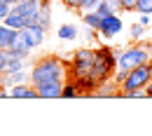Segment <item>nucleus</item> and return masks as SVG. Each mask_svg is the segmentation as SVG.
Instances as JSON below:
<instances>
[{
  "mask_svg": "<svg viewBox=\"0 0 152 136\" xmlns=\"http://www.w3.org/2000/svg\"><path fill=\"white\" fill-rule=\"evenodd\" d=\"M150 63H152V61H150Z\"/></svg>",
  "mask_w": 152,
  "mask_h": 136,
  "instance_id": "nucleus-34",
  "label": "nucleus"
},
{
  "mask_svg": "<svg viewBox=\"0 0 152 136\" xmlns=\"http://www.w3.org/2000/svg\"><path fill=\"white\" fill-rule=\"evenodd\" d=\"M150 80H152V63L148 61V63H140V66H136V68H131V71L126 73L124 82L119 85V92H129V89H145Z\"/></svg>",
  "mask_w": 152,
  "mask_h": 136,
  "instance_id": "nucleus-5",
  "label": "nucleus"
},
{
  "mask_svg": "<svg viewBox=\"0 0 152 136\" xmlns=\"http://www.w3.org/2000/svg\"><path fill=\"white\" fill-rule=\"evenodd\" d=\"M68 63L58 57H42L31 66V82L33 85H45V82H66Z\"/></svg>",
  "mask_w": 152,
  "mask_h": 136,
  "instance_id": "nucleus-1",
  "label": "nucleus"
},
{
  "mask_svg": "<svg viewBox=\"0 0 152 136\" xmlns=\"http://www.w3.org/2000/svg\"><path fill=\"white\" fill-rule=\"evenodd\" d=\"M91 96H96V99H108V96H119V82L117 80H103L101 85H98V89H96Z\"/></svg>",
  "mask_w": 152,
  "mask_h": 136,
  "instance_id": "nucleus-10",
  "label": "nucleus"
},
{
  "mask_svg": "<svg viewBox=\"0 0 152 136\" xmlns=\"http://www.w3.org/2000/svg\"><path fill=\"white\" fill-rule=\"evenodd\" d=\"M12 2H19V0H12Z\"/></svg>",
  "mask_w": 152,
  "mask_h": 136,
  "instance_id": "nucleus-31",
  "label": "nucleus"
},
{
  "mask_svg": "<svg viewBox=\"0 0 152 136\" xmlns=\"http://www.w3.org/2000/svg\"><path fill=\"white\" fill-rule=\"evenodd\" d=\"M0 85H2V82H0Z\"/></svg>",
  "mask_w": 152,
  "mask_h": 136,
  "instance_id": "nucleus-33",
  "label": "nucleus"
},
{
  "mask_svg": "<svg viewBox=\"0 0 152 136\" xmlns=\"http://www.w3.org/2000/svg\"><path fill=\"white\" fill-rule=\"evenodd\" d=\"M61 2H63L68 10H75V12L80 10V5H82V0H61Z\"/></svg>",
  "mask_w": 152,
  "mask_h": 136,
  "instance_id": "nucleus-26",
  "label": "nucleus"
},
{
  "mask_svg": "<svg viewBox=\"0 0 152 136\" xmlns=\"http://www.w3.org/2000/svg\"><path fill=\"white\" fill-rule=\"evenodd\" d=\"M98 2H101V0H82V5H80V10H77V12H80V17H82L84 12L96 10V7H98Z\"/></svg>",
  "mask_w": 152,
  "mask_h": 136,
  "instance_id": "nucleus-21",
  "label": "nucleus"
},
{
  "mask_svg": "<svg viewBox=\"0 0 152 136\" xmlns=\"http://www.w3.org/2000/svg\"><path fill=\"white\" fill-rule=\"evenodd\" d=\"M0 78H2V73H0Z\"/></svg>",
  "mask_w": 152,
  "mask_h": 136,
  "instance_id": "nucleus-32",
  "label": "nucleus"
},
{
  "mask_svg": "<svg viewBox=\"0 0 152 136\" xmlns=\"http://www.w3.org/2000/svg\"><path fill=\"white\" fill-rule=\"evenodd\" d=\"M17 28H10L7 24H2L0 21V47L2 49H10L12 45H14V38H17Z\"/></svg>",
  "mask_w": 152,
  "mask_h": 136,
  "instance_id": "nucleus-13",
  "label": "nucleus"
},
{
  "mask_svg": "<svg viewBox=\"0 0 152 136\" xmlns=\"http://www.w3.org/2000/svg\"><path fill=\"white\" fill-rule=\"evenodd\" d=\"M101 21H103V17H101L96 10L82 14V24H84V26H91V28H96V31H101Z\"/></svg>",
  "mask_w": 152,
  "mask_h": 136,
  "instance_id": "nucleus-17",
  "label": "nucleus"
},
{
  "mask_svg": "<svg viewBox=\"0 0 152 136\" xmlns=\"http://www.w3.org/2000/svg\"><path fill=\"white\" fill-rule=\"evenodd\" d=\"M96 12H98L101 17H108V14H115V10L110 7V5H108V2H105V0H101V2H98V7H96Z\"/></svg>",
  "mask_w": 152,
  "mask_h": 136,
  "instance_id": "nucleus-24",
  "label": "nucleus"
},
{
  "mask_svg": "<svg viewBox=\"0 0 152 136\" xmlns=\"http://www.w3.org/2000/svg\"><path fill=\"white\" fill-rule=\"evenodd\" d=\"M2 24H7L10 28H17V31H21V28L28 24V19H26L23 14H19V12H14V10H12V12L5 17V21H2Z\"/></svg>",
  "mask_w": 152,
  "mask_h": 136,
  "instance_id": "nucleus-16",
  "label": "nucleus"
},
{
  "mask_svg": "<svg viewBox=\"0 0 152 136\" xmlns=\"http://www.w3.org/2000/svg\"><path fill=\"white\" fill-rule=\"evenodd\" d=\"M138 21L143 26H152V14H138Z\"/></svg>",
  "mask_w": 152,
  "mask_h": 136,
  "instance_id": "nucleus-27",
  "label": "nucleus"
},
{
  "mask_svg": "<svg viewBox=\"0 0 152 136\" xmlns=\"http://www.w3.org/2000/svg\"><path fill=\"white\" fill-rule=\"evenodd\" d=\"M143 45H145V47H148V49L152 52V40H150V42H143Z\"/></svg>",
  "mask_w": 152,
  "mask_h": 136,
  "instance_id": "nucleus-30",
  "label": "nucleus"
},
{
  "mask_svg": "<svg viewBox=\"0 0 152 136\" xmlns=\"http://www.w3.org/2000/svg\"><path fill=\"white\" fill-rule=\"evenodd\" d=\"M145 94H148V99H152V80L148 82V87H145Z\"/></svg>",
  "mask_w": 152,
  "mask_h": 136,
  "instance_id": "nucleus-29",
  "label": "nucleus"
},
{
  "mask_svg": "<svg viewBox=\"0 0 152 136\" xmlns=\"http://www.w3.org/2000/svg\"><path fill=\"white\" fill-rule=\"evenodd\" d=\"M0 82L5 85V87H14V85H21V82H31V71H12V73H2V78Z\"/></svg>",
  "mask_w": 152,
  "mask_h": 136,
  "instance_id": "nucleus-11",
  "label": "nucleus"
},
{
  "mask_svg": "<svg viewBox=\"0 0 152 136\" xmlns=\"http://www.w3.org/2000/svg\"><path fill=\"white\" fill-rule=\"evenodd\" d=\"M105 2H108V5L113 7L115 12H122V7H119V0H105Z\"/></svg>",
  "mask_w": 152,
  "mask_h": 136,
  "instance_id": "nucleus-28",
  "label": "nucleus"
},
{
  "mask_svg": "<svg viewBox=\"0 0 152 136\" xmlns=\"http://www.w3.org/2000/svg\"><path fill=\"white\" fill-rule=\"evenodd\" d=\"M145 33H148V26H143L140 21H136V24H131V28H129V38L136 42V40H143L145 38Z\"/></svg>",
  "mask_w": 152,
  "mask_h": 136,
  "instance_id": "nucleus-19",
  "label": "nucleus"
},
{
  "mask_svg": "<svg viewBox=\"0 0 152 136\" xmlns=\"http://www.w3.org/2000/svg\"><path fill=\"white\" fill-rule=\"evenodd\" d=\"M35 21H38L42 28L49 31V24H52V5H49V0H42V7H40L38 19H35Z\"/></svg>",
  "mask_w": 152,
  "mask_h": 136,
  "instance_id": "nucleus-15",
  "label": "nucleus"
},
{
  "mask_svg": "<svg viewBox=\"0 0 152 136\" xmlns=\"http://www.w3.org/2000/svg\"><path fill=\"white\" fill-rule=\"evenodd\" d=\"M56 35H58V40H77L80 38V31H77V26H73V24H61L56 28Z\"/></svg>",
  "mask_w": 152,
  "mask_h": 136,
  "instance_id": "nucleus-14",
  "label": "nucleus"
},
{
  "mask_svg": "<svg viewBox=\"0 0 152 136\" xmlns=\"http://www.w3.org/2000/svg\"><path fill=\"white\" fill-rule=\"evenodd\" d=\"M136 12L138 14H152V0H138Z\"/></svg>",
  "mask_w": 152,
  "mask_h": 136,
  "instance_id": "nucleus-22",
  "label": "nucleus"
},
{
  "mask_svg": "<svg viewBox=\"0 0 152 136\" xmlns=\"http://www.w3.org/2000/svg\"><path fill=\"white\" fill-rule=\"evenodd\" d=\"M38 89L40 99H63V82H45V85H33Z\"/></svg>",
  "mask_w": 152,
  "mask_h": 136,
  "instance_id": "nucleus-9",
  "label": "nucleus"
},
{
  "mask_svg": "<svg viewBox=\"0 0 152 136\" xmlns=\"http://www.w3.org/2000/svg\"><path fill=\"white\" fill-rule=\"evenodd\" d=\"M122 28H124V24H122V19H119L117 12H115V14H108V17H103V21H101V35H103L105 40L117 38V35L122 33Z\"/></svg>",
  "mask_w": 152,
  "mask_h": 136,
  "instance_id": "nucleus-7",
  "label": "nucleus"
},
{
  "mask_svg": "<svg viewBox=\"0 0 152 136\" xmlns=\"http://www.w3.org/2000/svg\"><path fill=\"white\" fill-rule=\"evenodd\" d=\"M21 33L26 35V40H28V47H31V49H38L40 45H45V38H47V28H42L38 21L26 24V26L21 28Z\"/></svg>",
  "mask_w": 152,
  "mask_h": 136,
  "instance_id": "nucleus-6",
  "label": "nucleus"
},
{
  "mask_svg": "<svg viewBox=\"0 0 152 136\" xmlns=\"http://www.w3.org/2000/svg\"><path fill=\"white\" fill-rule=\"evenodd\" d=\"M148 61H152V52L140 42V45H131V47H126L117 54V68L131 71V68L140 66V63H148Z\"/></svg>",
  "mask_w": 152,
  "mask_h": 136,
  "instance_id": "nucleus-4",
  "label": "nucleus"
},
{
  "mask_svg": "<svg viewBox=\"0 0 152 136\" xmlns=\"http://www.w3.org/2000/svg\"><path fill=\"white\" fill-rule=\"evenodd\" d=\"M40 7H42V0H19V2H14V12H19V14H23L26 19H28V24L31 21L38 19V12Z\"/></svg>",
  "mask_w": 152,
  "mask_h": 136,
  "instance_id": "nucleus-8",
  "label": "nucleus"
},
{
  "mask_svg": "<svg viewBox=\"0 0 152 136\" xmlns=\"http://www.w3.org/2000/svg\"><path fill=\"white\" fill-rule=\"evenodd\" d=\"M136 5H138V0H119L122 12H136Z\"/></svg>",
  "mask_w": 152,
  "mask_h": 136,
  "instance_id": "nucleus-25",
  "label": "nucleus"
},
{
  "mask_svg": "<svg viewBox=\"0 0 152 136\" xmlns=\"http://www.w3.org/2000/svg\"><path fill=\"white\" fill-rule=\"evenodd\" d=\"M10 96L12 99H40V94L33 87V82H21V85H14L10 89Z\"/></svg>",
  "mask_w": 152,
  "mask_h": 136,
  "instance_id": "nucleus-12",
  "label": "nucleus"
},
{
  "mask_svg": "<svg viewBox=\"0 0 152 136\" xmlns=\"http://www.w3.org/2000/svg\"><path fill=\"white\" fill-rule=\"evenodd\" d=\"M117 54H119V49H113L108 45L96 47V61H94V68H91V75L98 78L101 82L113 78L115 71H117Z\"/></svg>",
  "mask_w": 152,
  "mask_h": 136,
  "instance_id": "nucleus-2",
  "label": "nucleus"
},
{
  "mask_svg": "<svg viewBox=\"0 0 152 136\" xmlns=\"http://www.w3.org/2000/svg\"><path fill=\"white\" fill-rule=\"evenodd\" d=\"M12 7H14L12 0H0V21H5V17L12 12Z\"/></svg>",
  "mask_w": 152,
  "mask_h": 136,
  "instance_id": "nucleus-23",
  "label": "nucleus"
},
{
  "mask_svg": "<svg viewBox=\"0 0 152 136\" xmlns=\"http://www.w3.org/2000/svg\"><path fill=\"white\" fill-rule=\"evenodd\" d=\"M96 61V49L94 47H80L70 54L68 61V73L70 78H80V75H89Z\"/></svg>",
  "mask_w": 152,
  "mask_h": 136,
  "instance_id": "nucleus-3",
  "label": "nucleus"
},
{
  "mask_svg": "<svg viewBox=\"0 0 152 136\" xmlns=\"http://www.w3.org/2000/svg\"><path fill=\"white\" fill-rule=\"evenodd\" d=\"M98 35H101V31H96L91 26H84V28H82V38L87 40L89 45H96V42H98Z\"/></svg>",
  "mask_w": 152,
  "mask_h": 136,
  "instance_id": "nucleus-20",
  "label": "nucleus"
},
{
  "mask_svg": "<svg viewBox=\"0 0 152 136\" xmlns=\"http://www.w3.org/2000/svg\"><path fill=\"white\" fill-rule=\"evenodd\" d=\"M77 96H82V92L75 85V80H66L63 82V99H77Z\"/></svg>",
  "mask_w": 152,
  "mask_h": 136,
  "instance_id": "nucleus-18",
  "label": "nucleus"
}]
</instances>
